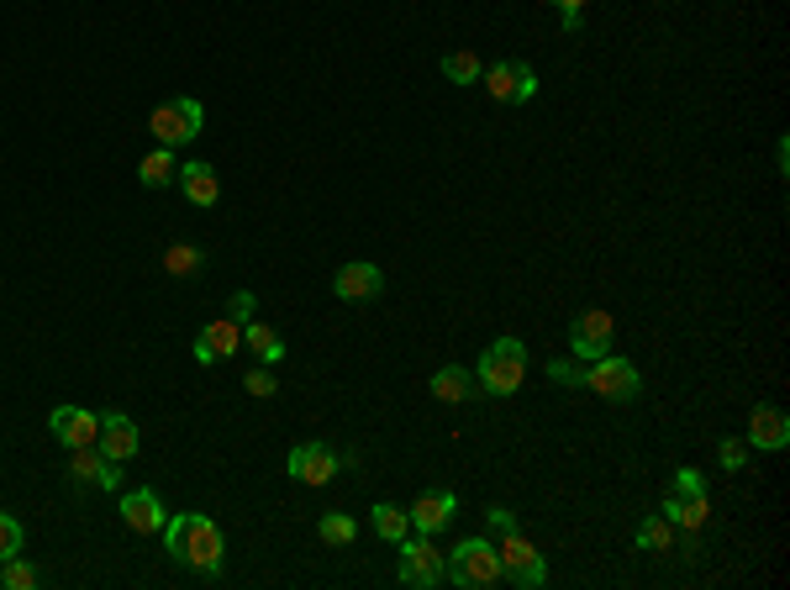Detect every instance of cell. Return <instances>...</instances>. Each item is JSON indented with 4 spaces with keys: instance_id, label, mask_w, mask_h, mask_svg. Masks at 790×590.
Returning <instances> with one entry per match:
<instances>
[{
    "instance_id": "cell-1",
    "label": "cell",
    "mask_w": 790,
    "mask_h": 590,
    "mask_svg": "<svg viewBox=\"0 0 790 590\" xmlns=\"http://www.w3.org/2000/svg\"><path fill=\"white\" fill-rule=\"evenodd\" d=\"M163 549L174 564L196 574H222V528L201 511H180L163 522Z\"/></svg>"
},
{
    "instance_id": "cell-2",
    "label": "cell",
    "mask_w": 790,
    "mask_h": 590,
    "mask_svg": "<svg viewBox=\"0 0 790 590\" xmlns=\"http://www.w3.org/2000/svg\"><path fill=\"white\" fill-rule=\"evenodd\" d=\"M527 380V343L522 338H496L474 364V386L480 396H517Z\"/></svg>"
},
{
    "instance_id": "cell-3",
    "label": "cell",
    "mask_w": 790,
    "mask_h": 590,
    "mask_svg": "<svg viewBox=\"0 0 790 590\" xmlns=\"http://www.w3.org/2000/svg\"><path fill=\"white\" fill-rule=\"evenodd\" d=\"M443 580H453V586H496V580H501V553H496V543L464 538V543L453 549V559H443Z\"/></svg>"
},
{
    "instance_id": "cell-4",
    "label": "cell",
    "mask_w": 790,
    "mask_h": 590,
    "mask_svg": "<svg viewBox=\"0 0 790 590\" xmlns=\"http://www.w3.org/2000/svg\"><path fill=\"white\" fill-rule=\"evenodd\" d=\"M201 127H206V111H201V101H163V106H153V117H148V132L159 138L163 148H184V143H196L201 138Z\"/></svg>"
},
{
    "instance_id": "cell-5",
    "label": "cell",
    "mask_w": 790,
    "mask_h": 590,
    "mask_svg": "<svg viewBox=\"0 0 790 590\" xmlns=\"http://www.w3.org/2000/svg\"><path fill=\"white\" fill-rule=\"evenodd\" d=\"M586 386L596 390L601 401H638V396H643V374L632 369V359L607 353V359L586 364Z\"/></svg>"
},
{
    "instance_id": "cell-6",
    "label": "cell",
    "mask_w": 790,
    "mask_h": 590,
    "mask_svg": "<svg viewBox=\"0 0 790 590\" xmlns=\"http://www.w3.org/2000/svg\"><path fill=\"white\" fill-rule=\"evenodd\" d=\"M480 80H486L490 101H501V106H527L532 96H538V69H532V63H522V59L490 63Z\"/></svg>"
},
{
    "instance_id": "cell-7",
    "label": "cell",
    "mask_w": 790,
    "mask_h": 590,
    "mask_svg": "<svg viewBox=\"0 0 790 590\" xmlns=\"http://www.w3.org/2000/svg\"><path fill=\"white\" fill-rule=\"evenodd\" d=\"M396 549H401V564H396L401 586H422V590H432L438 580H443V549H432V543H427V532H417V538L406 532Z\"/></svg>"
},
{
    "instance_id": "cell-8",
    "label": "cell",
    "mask_w": 790,
    "mask_h": 590,
    "mask_svg": "<svg viewBox=\"0 0 790 590\" xmlns=\"http://www.w3.org/2000/svg\"><path fill=\"white\" fill-rule=\"evenodd\" d=\"M496 553H501V580H517V586H527V590H538L548 580L543 553L532 549L522 532H507V538L496 543Z\"/></svg>"
},
{
    "instance_id": "cell-9",
    "label": "cell",
    "mask_w": 790,
    "mask_h": 590,
    "mask_svg": "<svg viewBox=\"0 0 790 590\" xmlns=\"http://www.w3.org/2000/svg\"><path fill=\"white\" fill-rule=\"evenodd\" d=\"M611 338H617V327H611L607 311H580V317L569 322V353H574V359H586V364L607 359Z\"/></svg>"
},
{
    "instance_id": "cell-10",
    "label": "cell",
    "mask_w": 790,
    "mask_h": 590,
    "mask_svg": "<svg viewBox=\"0 0 790 590\" xmlns=\"http://www.w3.org/2000/svg\"><path fill=\"white\" fill-rule=\"evenodd\" d=\"M332 290H338V301H348V306H369V301H380L386 274H380V264L353 259V264H343L338 274H332Z\"/></svg>"
},
{
    "instance_id": "cell-11",
    "label": "cell",
    "mask_w": 790,
    "mask_h": 590,
    "mask_svg": "<svg viewBox=\"0 0 790 590\" xmlns=\"http://www.w3.org/2000/svg\"><path fill=\"white\" fill-rule=\"evenodd\" d=\"M284 469H290L296 486H327V480L338 474V453H332L327 443H296Z\"/></svg>"
},
{
    "instance_id": "cell-12",
    "label": "cell",
    "mask_w": 790,
    "mask_h": 590,
    "mask_svg": "<svg viewBox=\"0 0 790 590\" xmlns=\"http://www.w3.org/2000/svg\"><path fill=\"white\" fill-rule=\"evenodd\" d=\"M48 432L59 438L69 453L74 448H90L96 438H101V417L96 411H80V407H53V417H48Z\"/></svg>"
},
{
    "instance_id": "cell-13",
    "label": "cell",
    "mask_w": 790,
    "mask_h": 590,
    "mask_svg": "<svg viewBox=\"0 0 790 590\" xmlns=\"http://www.w3.org/2000/svg\"><path fill=\"white\" fill-rule=\"evenodd\" d=\"M117 511H122L127 528L142 532V538L163 532V522H169V507L159 501V490H127L122 501H117Z\"/></svg>"
},
{
    "instance_id": "cell-14",
    "label": "cell",
    "mask_w": 790,
    "mask_h": 590,
    "mask_svg": "<svg viewBox=\"0 0 790 590\" xmlns=\"http://www.w3.org/2000/svg\"><path fill=\"white\" fill-rule=\"evenodd\" d=\"M138 443H142V432H138V422L127 417V411H106L101 417V438H96V448H101L111 464H127L132 453H138Z\"/></svg>"
},
{
    "instance_id": "cell-15",
    "label": "cell",
    "mask_w": 790,
    "mask_h": 590,
    "mask_svg": "<svg viewBox=\"0 0 790 590\" xmlns=\"http://www.w3.org/2000/svg\"><path fill=\"white\" fill-rule=\"evenodd\" d=\"M453 511H459V501H453V490H422V496H417V507L406 511V517H411V532H427V538H432V532H443L448 522H453Z\"/></svg>"
},
{
    "instance_id": "cell-16",
    "label": "cell",
    "mask_w": 790,
    "mask_h": 590,
    "mask_svg": "<svg viewBox=\"0 0 790 590\" xmlns=\"http://www.w3.org/2000/svg\"><path fill=\"white\" fill-rule=\"evenodd\" d=\"M243 348V327L232 322V317H217L211 327H201V338H196V359L201 364H222Z\"/></svg>"
},
{
    "instance_id": "cell-17",
    "label": "cell",
    "mask_w": 790,
    "mask_h": 590,
    "mask_svg": "<svg viewBox=\"0 0 790 590\" xmlns=\"http://www.w3.org/2000/svg\"><path fill=\"white\" fill-rule=\"evenodd\" d=\"M69 474L80 480V486H101V490H117L122 486V464H111L101 448H74V459H69Z\"/></svg>"
},
{
    "instance_id": "cell-18",
    "label": "cell",
    "mask_w": 790,
    "mask_h": 590,
    "mask_svg": "<svg viewBox=\"0 0 790 590\" xmlns=\"http://www.w3.org/2000/svg\"><path fill=\"white\" fill-rule=\"evenodd\" d=\"M790 443V417L780 407H753L749 417V448H764V453H780Z\"/></svg>"
},
{
    "instance_id": "cell-19",
    "label": "cell",
    "mask_w": 790,
    "mask_h": 590,
    "mask_svg": "<svg viewBox=\"0 0 790 590\" xmlns=\"http://www.w3.org/2000/svg\"><path fill=\"white\" fill-rule=\"evenodd\" d=\"M180 190H184V201H196V206L222 201V180H217L211 163H180Z\"/></svg>"
},
{
    "instance_id": "cell-20",
    "label": "cell",
    "mask_w": 790,
    "mask_h": 590,
    "mask_svg": "<svg viewBox=\"0 0 790 590\" xmlns=\"http://www.w3.org/2000/svg\"><path fill=\"white\" fill-rule=\"evenodd\" d=\"M664 517L674 522V528H686V532L707 528V517H711L707 490H701V496H674V490H669V496H664Z\"/></svg>"
},
{
    "instance_id": "cell-21",
    "label": "cell",
    "mask_w": 790,
    "mask_h": 590,
    "mask_svg": "<svg viewBox=\"0 0 790 590\" xmlns=\"http://www.w3.org/2000/svg\"><path fill=\"white\" fill-rule=\"evenodd\" d=\"M243 348H253V359H259V364H269V369L284 359V338L269 322H259V317H253V322H243Z\"/></svg>"
},
{
    "instance_id": "cell-22",
    "label": "cell",
    "mask_w": 790,
    "mask_h": 590,
    "mask_svg": "<svg viewBox=\"0 0 790 590\" xmlns=\"http://www.w3.org/2000/svg\"><path fill=\"white\" fill-rule=\"evenodd\" d=\"M138 180L148 184V190H163V184L169 180H180V163H174V148H153V153H148V159L138 163Z\"/></svg>"
},
{
    "instance_id": "cell-23",
    "label": "cell",
    "mask_w": 790,
    "mask_h": 590,
    "mask_svg": "<svg viewBox=\"0 0 790 590\" xmlns=\"http://www.w3.org/2000/svg\"><path fill=\"white\" fill-rule=\"evenodd\" d=\"M432 396H438V401H469V396H480V386H474V374H464L459 364H443L432 374Z\"/></svg>"
},
{
    "instance_id": "cell-24",
    "label": "cell",
    "mask_w": 790,
    "mask_h": 590,
    "mask_svg": "<svg viewBox=\"0 0 790 590\" xmlns=\"http://www.w3.org/2000/svg\"><path fill=\"white\" fill-rule=\"evenodd\" d=\"M638 549H649V553L674 549V522H669L664 511H659V517H643V528H638Z\"/></svg>"
},
{
    "instance_id": "cell-25",
    "label": "cell",
    "mask_w": 790,
    "mask_h": 590,
    "mask_svg": "<svg viewBox=\"0 0 790 590\" xmlns=\"http://www.w3.org/2000/svg\"><path fill=\"white\" fill-rule=\"evenodd\" d=\"M443 74L453 84H474L486 74V63H480V53H469V48H453V53H443Z\"/></svg>"
},
{
    "instance_id": "cell-26",
    "label": "cell",
    "mask_w": 790,
    "mask_h": 590,
    "mask_svg": "<svg viewBox=\"0 0 790 590\" xmlns=\"http://www.w3.org/2000/svg\"><path fill=\"white\" fill-rule=\"evenodd\" d=\"M374 532H380L386 543H401L406 532H411V517H406V507H390V501H380V507H374Z\"/></svg>"
},
{
    "instance_id": "cell-27",
    "label": "cell",
    "mask_w": 790,
    "mask_h": 590,
    "mask_svg": "<svg viewBox=\"0 0 790 590\" xmlns=\"http://www.w3.org/2000/svg\"><path fill=\"white\" fill-rule=\"evenodd\" d=\"M38 580H42V574L32 570L21 553H17V559H0V586H6V590H32Z\"/></svg>"
},
{
    "instance_id": "cell-28",
    "label": "cell",
    "mask_w": 790,
    "mask_h": 590,
    "mask_svg": "<svg viewBox=\"0 0 790 590\" xmlns=\"http://www.w3.org/2000/svg\"><path fill=\"white\" fill-rule=\"evenodd\" d=\"M163 269H169L174 280L196 274V269H201V248H196V243H174L169 253H163Z\"/></svg>"
},
{
    "instance_id": "cell-29",
    "label": "cell",
    "mask_w": 790,
    "mask_h": 590,
    "mask_svg": "<svg viewBox=\"0 0 790 590\" xmlns=\"http://www.w3.org/2000/svg\"><path fill=\"white\" fill-rule=\"evenodd\" d=\"M317 532H322V543H332V549H338V543H353V517H343V511H327L322 522H317Z\"/></svg>"
},
{
    "instance_id": "cell-30",
    "label": "cell",
    "mask_w": 790,
    "mask_h": 590,
    "mask_svg": "<svg viewBox=\"0 0 790 590\" xmlns=\"http://www.w3.org/2000/svg\"><path fill=\"white\" fill-rule=\"evenodd\" d=\"M227 317L238 327L253 322V317H259V296H253V290H232V296H227Z\"/></svg>"
},
{
    "instance_id": "cell-31",
    "label": "cell",
    "mask_w": 790,
    "mask_h": 590,
    "mask_svg": "<svg viewBox=\"0 0 790 590\" xmlns=\"http://www.w3.org/2000/svg\"><path fill=\"white\" fill-rule=\"evenodd\" d=\"M243 390H248V396H259V401H269V396L280 390V380H274V369H269V364H259V369H248V374H243Z\"/></svg>"
},
{
    "instance_id": "cell-32",
    "label": "cell",
    "mask_w": 790,
    "mask_h": 590,
    "mask_svg": "<svg viewBox=\"0 0 790 590\" xmlns=\"http://www.w3.org/2000/svg\"><path fill=\"white\" fill-rule=\"evenodd\" d=\"M21 553V522L0 511V559H17Z\"/></svg>"
},
{
    "instance_id": "cell-33",
    "label": "cell",
    "mask_w": 790,
    "mask_h": 590,
    "mask_svg": "<svg viewBox=\"0 0 790 590\" xmlns=\"http://www.w3.org/2000/svg\"><path fill=\"white\" fill-rule=\"evenodd\" d=\"M486 528L496 532V538H507V532H517V511H511V507H490L486 511Z\"/></svg>"
},
{
    "instance_id": "cell-34",
    "label": "cell",
    "mask_w": 790,
    "mask_h": 590,
    "mask_svg": "<svg viewBox=\"0 0 790 590\" xmlns=\"http://www.w3.org/2000/svg\"><path fill=\"white\" fill-rule=\"evenodd\" d=\"M548 380H559V386H586V364H548Z\"/></svg>"
},
{
    "instance_id": "cell-35",
    "label": "cell",
    "mask_w": 790,
    "mask_h": 590,
    "mask_svg": "<svg viewBox=\"0 0 790 590\" xmlns=\"http://www.w3.org/2000/svg\"><path fill=\"white\" fill-rule=\"evenodd\" d=\"M669 490H674V496H701V490H707V480H701V469H680Z\"/></svg>"
},
{
    "instance_id": "cell-36",
    "label": "cell",
    "mask_w": 790,
    "mask_h": 590,
    "mask_svg": "<svg viewBox=\"0 0 790 590\" xmlns=\"http://www.w3.org/2000/svg\"><path fill=\"white\" fill-rule=\"evenodd\" d=\"M743 464H749V443L728 438V443H722V469H743Z\"/></svg>"
},
{
    "instance_id": "cell-37",
    "label": "cell",
    "mask_w": 790,
    "mask_h": 590,
    "mask_svg": "<svg viewBox=\"0 0 790 590\" xmlns=\"http://www.w3.org/2000/svg\"><path fill=\"white\" fill-rule=\"evenodd\" d=\"M559 6V17H564V32H580V11H586L590 0H553Z\"/></svg>"
}]
</instances>
